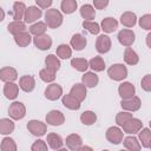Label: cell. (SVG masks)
<instances>
[{"label":"cell","instance_id":"obj_1","mask_svg":"<svg viewBox=\"0 0 151 151\" xmlns=\"http://www.w3.org/2000/svg\"><path fill=\"white\" fill-rule=\"evenodd\" d=\"M64 21V18H63V14L60 11H58L57 8H50L46 11L45 13V24L48 28H58L61 26Z\"/></svg>","mask_w":151,"mask_h":151},{"label":"cell","instance_id":"obj_2","mask_svg":"<svg viewBox=\"0 0 151 151\" xmlns=\"http://www.w3.org/2000/svg\"><path fill=\"white\" fill-rule=\"evenodd\" d=\"M107 76L114 81H122L127 77V68L124 64H113L109 67Z\"/></svg>","mask_w":151,"mask_h":151},{"label":"cell","instance_id":"obj_3","mask_svg":"<svg viewBox=\"0 0 151 151\" xmlns=\"http://www.w3.org/2000/svg\"><path fill=\"white\" fill-rule=\"evenodd\" d=\"M8 114L12 120H20L26 116V106L21 101H13L8 107Z\"/></svg>","mask_w":151,"mask_h":151},{"label":"cell","instance_id":"obj_4","mask_svg":"<svg viewBox=\"0 0 151 151\" xmlns=\"http://www.w3.org/2000/svg\"><path fill=\"white\" fill-rule=\"evenodd\" d=\"M27 130L35 137H41L47 132V124L37 119H32L27 123Z\"/></svg>","mask_w":151,"mask_h":151},{"label":"cell","instance_id":"obj_5","mask_svg":"<svg viewBox=\"0 0 151 151\" xmlns=\"http://www.w3.org/2000/svg\"><path fill=\"white\" fill-rule=\"evenodd\" d=\"M105 137L106 139L111 143V144H114V145H118L123 142L124 139V132L122 131V129L119 126H110L107 130H106V133H105Z\"/></svg>","mask_w":151,"mask_h":151},{"label":"cell","instance_id":"obj_6","mask_svg":"<svg viewBox=\"0 0 151 151\" xmlns=\"http://www.w3.org/2000/svg\"><path fill=\"white\" fill-rule=\"evenodd\" d=\"M143 129V123L140 119L138 118H131L130 120H127L123 126H122V131L124 133H127L130 136H133L136 133H138L140 130Z\"/></svg>","mask_w":151,"mask_h":151},{"label":"cell","instance_id":"obj_7","mask_svg":"<svg viewBox=\"0 0 151 151\" xmlns=\"http://www.w3.org/2000/svg\"><path fill=\"white\" fill-rule=\"evenodd\" d=\"M117 38H118V41H119L120 45H123L125 47H130V46H132V44L136 40V34L132 29L123 28L118 32Z\"/></svg>","mask_w":151,"mask_h":151},{"label":"cell","instance_id":"obj_8","mask_svg":"<svg viewBox=\"0 0 151 151\" xmlns=\"http://www.w3.org/2000/svg\"><path fill=\"white\" fill-rule=\"evenodd\" d=\"M120 106L124 111H127V112H136L140 109L142 106V100L139 97L137 96H133L131 98H127V99H122L120 101Z\"/></svg>","mask_w":151,"mask_h":151},{"label":"cell","instance_id":"obj_9","mask_svg":"<svg viewBox=\"0 0 151 151\" xmlns=\"http://www.w3.org/2000/svg\"><path fill=\"white\" fill-rule=\"evenodd\" d=\"M42 15V11L37 6H28L26 7L25 14H24V22L25 24H32L37 22L38 19H40Z\"/></svg>","mask_w":151,"mask_h":151},{"label":"cell","instance_id":"obj_10","mask_svg":"<svg viewBox=\"0 0 151 151\" xmlns=\"http://www.w3.org/2000/svg\"><path fill=\"white\" fill-rule=\"evenodd\" d=\"M45 97H46V99H48L51 101L58 100L59 98L63 97V87L59 84L51 83L45 88Z\"/></svg>","mask_w":151,"mask_h":151},{"label":"cell","instance_id":"obj_11","mask_svg":"<svg viewBox=\"0 0 151 151\" xmlns=\"http://www.w3.org/2000/svg\"><path fill=\"white\" fill-rule=\"evenodd\" d=\"M46 123L52 126H60L65 123V116L59 110H51L46 114Z\"/></svg>","mask_w":151,"mask_h":151},{"label":"cell","instance_id":"obj_12","mask_svg":"<svg viewBox=\"0 0 151 151\" xmlns=\"http://www.w3.org/2000/svg\"><path fill=\"white\" fill-rule=\"evenodd\" d=\"M111 46H112V41L110 37L106 34H100L96 40V50L100 54L107 53L111 50Z\"/></svg>","mask_w":151,"mask_h":151},{"label":"cell","instance_id":"obj_13","mask_svg":"<svg viewBox=\"0 0 151 151\" xmlns=\"http://www.w3.org/2000/svg\"><path fill=\"white\" fill-rule=\"evenodd\" d=\"M18 79V72L14 67L5 66L0 68V80L6 83H14Z\"/></svg>","mask_w":151,"mask_h":151},{"label":"cell","instance_id":"obj_14","mask_svg":"<svg viewBox=\"0 0 151 151\" xmlns=\"http://www.w3.org/2000/svg\"><path fill=\"white\" fill-rule=\"evenodd\" d=\"M52 38L48 34H42V35H38L33 38V44L34 46L40 50V51H47L51 48L52 46Z\"/></svg>","mask_w":151,"mask_h":151},{"label":"cell","instance_id":"obj_15","mask_svg":"<svg viewBox=\"0 0 151 151\" xmlns=\"http://www.w3.org/2000/svg\"><path fill=\"white\" fill-rule=\"evenodd\" d=\"M118 93L122 99H127V98L136 96V87L130 81H123L118 86Z\"/></svg>","mask_w":151,"mask_h":151},{"label":"cell","instance_id":"obj_16","mask_svg":"<svg viewBox=\"0 0 151 151\" xmlns=\"http://www.w3.org/2000/svg\"><path fill=\"white\" fill-rule=\"evenodd\" d=\"M64 143L66 144V147L70 151H77L83 145V138L78 133H71L66 137Z\"/></svg>","mask_w":151,"mask_h":151},{"label":"cell","instance_id":"obj_17","mask_svg":"<svg viewBox=\"0 0 151 151\" xmlns=\"http://www.w3.org/2000/svg\"><path fill=\"white\" fill-rule=\"evenodd\" d=\"M87 45V40L86 38L80 34V33H76L72 35L71 40H70V47L72 50H76V51H81L86 47Z\"/></svg>","mask_w":151,"mask_h":151},{"label":"cell","instance_id":"obj_18","mask_svg":"<svg viewBox=\"0 0 151 151\" xmlns=\"http://www.w3.org/2000/svg\"><path fill=\"white\" fill-rule=\"evenodd\" d=\"M35 87V79L33 76H22L20 79H19V88H21L24 92L28 93V92H32Z\"/></svg>","mask_w":151,"mask_h":151},{"label":"cell","instance_id":"obj_19","mask_svg":"<svg viewBox=\"0 0 151 151\" xmlns=\"http://www.w3.org/2000/svg\"><path fill=\"white\" fill-rule=\"evenodd\" d=\"M70 94L72 96V97H74L78 101H83V100H85V98H86V94H87V88L81 84V83H78V84H74L72 87H71V90H70Z\"/></svg>","mask_w":151,"mask_h":151},{"label":"cell","instance_id":"obj_20","mask_svg":"<svg viewBox=\"0 0 151 151\" xmlns=\"http://www.w3.org/2000/svg\"><path fill=\"white\" fill-rule=\"evenodd\" d=\"M98 83H99V78H98V76H97L94 72H92V71L85 72V73L83 74V77H81V84H83L86 88H87V87L93 88V87H96V86L98 85Z\"/></svg>","mask_w":151,"mask_h":151},{"label":"cell","instance_id":"obj_21","mask_svg":"<svg viewBox=\"0 0 151 151\" xmlns=\"http://www.w3.org/2000/svg\"><path fill=\"white\" fill-rule=\"evenodd\" d=\"M120 24L126 27V28H131L137 24V15L136 13L131 12V11H126L120 15Z\"/></svg>","mask_w":151,"mask_h":151},{"label":"cell","instance_id":"obj_22","mask_svg":"<svg viewBox=\"0 0 151 151\" xmlns=\"http://www.w3.org/2000/svg\"><path fill=\"white\" fill-rule=\"evenodd\" d=\"M25 11H26V5L21 1H15L13 4V9L11 12L13 20L14 21H21V19H24Z\"/></svg>","mask_w":151,"mask_h":151},{"label":"cell","instance_id":"obj_23","mask_svg":"<svg viewBox=\"0 0 151 151\" xmlns=\"http://www.w3.org/2000/svg\"><path fill=\"white\" fill-rule=\"evenodd\" d=\"M99 26L100 29H103L105 33H113L118 28V21L112 17H107L101 20V24Z\"/></svg>","mask_w":151,"mask_h":151},{"label":"cell","instance_id":"obj_24","mask_svg":"<svg viewBox=\"0 0 151 151\" xmlns=\"http://www.w3.org/2000/svg\"><path fill=\"white\" fill-rule=\"evenodd\" d=\"M122 143H123L125 150H127V151H140V149H142L138 138L134 137V136H127V137H125Z\"/></svg>","mask_w":151,"mask_h":151},{"label":"cell","instance_id":"obj_25","mask_svg":"<svg viewBox=\"0 0 151 151\" xmlns=\"http://www.w3.org/2000/svg\"><path fill=\"white\" fill-rule=\"evenodd\" d=\"M4 94L9 100L17 99L19 94V85L15 83H6L4 85Z\"/></svg>","mask_w":151,"mask_h":151},{"label":"cell","instance_id":"obj_26","mask_svg":"<svg viewBox=\"0 0 151 151\" xmlns=\"http://www.w3.org/2000/svg\"><path fill=\"white\" fill-rule=\"evenodd\" d=\"M61 103H63V105H64L66 109L72 110V111L79 110V109H80V105H81V103L78 101V100H77L74 97H72L70 93H68V94H63V97H61Z\"/></svg>","mask_w":151,"mask_h":151},{"label":"cell","instance_id":"obj_27","mask_svg":"<svg viewBox=\"0 0 151 151\" xmlns=\"http://www.w3.org/2000/svg\"><path fill=\"white\" fill-rule=\"evenodd\" d=\"M46 144H47L51 149H53V150H58V149L63 147V145H64V140H63V138H61L58 133L51 132V133L47 134Z\"/></svg>","mask_w":151,"mask_h":151},{"label":"cell","instance_id":"obj_28","mask_svg":"<svg viewBox=\"0 0 151 151\" xmlns=\"http://www.w3.org/2000/svg\"><path fill=\"white\" fill-rule=\"evenodd\" d=\"M138 140L140 143V146L149 149L151 145V131L149 127H143L138 132Z\"/></svg>","mask_w":151,"mask_h":151},{"label":"cell","instance_id":"obj_29","mask_svg":"<svg viewBox=\"0 0 151 151\" xmlns=\"http://www.w3.org/2000/svg\"><path fill=\"white\" fill-rule=\"evenodd\" d=\"M15 129L14 122L11 118H1L0 119V134L8 136Z\"/></svg>","mask_w":151,"mask_h":151},{"label":"cell","instance_id":"obj_30","mask_svg":"<svg viewBox=\"0 0 151 151\" xmlns=\"http://www.w3.org/2000/svg\"><path fill=\"white\" fill-rule=\"evenodd\" d=\"M124 61L130 65V66H133V65H137L139 63V57L137 54V52L131 48V47H126L125 51H124Z\"/></svg>","mask_w":151,"mask_h":151},{"label":"cell","instance_id":"obj_31","mask_svg":"<svg viewBox=\"0 0 151 151\" xmlns=\"http://www.w3.org/2000/svg\"><path fill=\"white\" fill-rule=\"evenodd\" d=\"M45 66H46V68H48V70H51V71L57 73V71L61 66V63H60V59L55 54H48L45 58Z\"/></svg>","mask_w":151,"mask_h":151},{"label":"cell","instance_id":"obj_32","mask_svg":"<svg viewBox=\"0 0 151 151\" xmlns=\"http://www.w3.org/2000/svg\"><path fill=\"white\" fill-rule=\"evenodd\" d=\"M7 29H8V32L11 33V34H13V37L14 35H17V34H19V33H22V32H26V29H27V27H26V24L21 20V21H11L8 25H7Z\"/></svg>","mask_w":151,"mask_h":151},{"label":"cell","instance_id":"obj_33","mask_svg":"<svg viewBox=\"0 0 151 151\" xmlns=\"http://www.w3.org/2000/svg\"><path fill=\"white\" fill-rule=\"evenodd\" d=\"M80 12V15L84 20H87V21H92L94 18H96V9L93 8L92 5L90 4H85L80 7L79 9Z\"/></svg>","mask_w":151,"mask_h":151},{"label":"cell","instance_id":"obj_34","mask_svg":"<svg viewBox=\"0 0 151 151\" xmlns=\"http://www.w3.org/2000/svg\"><path fill=\"white\" fill-rule=\"evenodd\" d=\"M88 67H91L92 72H101L105 70V61L101 57L97 55L88 60Z\"/></svg>","mask_w":151,"mask_h":151},{"label":"cell","instance_id":"obj_35","mask_svg":"<svg viewBox=\"0 0 151 151\" xmlns=\"http://www.w3.org/2000/svg\"><path fill=\"white\" fill-rule=\"evenodd\" d=\"M46 29H47V26L45 21H37L29 26V34L34 37L42 35V34H46Z\"/></svg>","mask_w":151,"mask_h":151},{"label":"cell","instance_id":"obj_36","mask_svg":"<svg viewBox=\"0 0 151 151\" xmlns=\"http://www.w3.org/2000/svg\"><path fill=\"white\" fill-rule=\"evenodd\" d=\"M14 41L19 47H26L31 44L32 35L29 34V32L26 31V32H22V33H19V34L14 35Z\"/></svg>","mask_w":151,"mask_h":151},{"label":"cell","instance_id":"obj_37","mask_svg":"<svg viewBox=\"0 0 151 151\" xmlns=\"http://www.w3.org/2000/svg\"><path fill=\"white\" fill-rule=\"evenodd\" d=\"M55 55L59 58V59H70L72 57V48L70 47V45L67 44H60L58 47H57V51H55Z\"/></svg>","mask_w":151,"mask_h":151},{"label":"cell","instance_id":"obj_38","mask_svg":"<svg viewBox=\"0 0 151 151\" xmlns=\"http://www.w3.org/2000/svg\"><path fill=\"white\" fill-rule=\"evenodd\" d=\"M71 66L74 70L85 73L88 68V60H86L85 58H73L71 59Z\"/></svg>","mask_w":151,"mask_h":151},{"label":"cell","instance_id":"obj_39","mask_svg":"<svg viewBox=\"0 0 151 151\" xmlns=\"http://www.w3.org/2000/svg\"><path fill=\"white\" fill-rule=\"evenodd\" d=\"M80 122L86 125V126H90V125H93L96 122H97V114L91 111V110H87V111H84L81 114H80Z\"/></svg>","mask_w":151,"mask_h":151},{"label":"cell","instance_id":"obj_40","mask_svg":"<svg viewBox=\"0 0 151 151\" xmlns=\"http://www.w3.org/2000/svg\"><path fill=\"white\" fill-rule=\"evenodd\" d=\"M77 7L78 4L76 0H63L60 4V9L65 14H72L73 12H76Z\"/></svg>","mask_w":151,"mask_h":151},{"label":"cell","instance_id":"obj_41","mask_svg":"<svg viewBox=\"0 0 151 151\" xmlns=\"http://www.w3.org/2000/svg\"><path fill=\"white\" fill-rule=\"evenodd\" d=\"M0 150H1V151H18L17 144H15L14 139H12L11 137H5V138L1 140Z\"/></svg>","mask_w":151,"mask_h":151},{"label":"cell","instance_id":"obj_42","mask_svg":"<svg viewBox=\"0 0 151 151\" xmlns=\"http://www.w3.org/2000/svg\"><path fill=\"white\" fill-rule=\"evenodd\" d=\"M39 77H40V79L42 81H45L47 84H51V83H53L55 80V72H53V71H51V70L45 67V68L40 70Z\"/></svg>","mask_w":151,"mask_h":151},{"label":"cell","instance_id":"obj_43","mask_svg":"<svg viewBox=\"0 0 151 151\" xmlns=\"http://www.w3.org/2000/svg\"><path fill=\"white\" fill-rule=\"evenodd\" d=\"M131 118H133V114L131 112H127V111H120L116 114V123L119 127H122L127 120H130Z\"/></svg>","mask_w":151,"mask_h":151},{"label":"cell","instance_id":"obj_44","mask_svg":"<svg viewBox=\"0 0 151 151\" xmlns=\"http://www.w3.org/2000/svg\"><path fill=\"white\" fill-rule=\"evenodd\" d=\"M83 27L91 34H99L100 32V26L99 24H97L96 21H87V20H84L83 21Z\"/></svg>","mask_w":151,"mask_h":151},{"label":"cell","instance_id":"obj_45","mask_svg":"<svg viewBox=\"0 0 151 151\" xmlns=\"http://www.w3.org/2000/svg\"><path fill=\"white\" fill-rule=\"evenodd\" d=\"M138 24L139 26L145 29V31H150L151 29V14H144L138 19Z\"/></svg>","mask_w":151,"mask_h":151},{"label":"cell","instance_id":"obj_46","mask_svg":"<svg viewBox=\"0 0 151 151\" xmlns=\"http://www.w3.org/2000/svg\"><path fill=\"white\" fill-rule=\"evenodd\" d=\"M31 151H47V144L45 140L38 139L35 140L32 146H31Z\"/></svg>","mask_w":151,"mask_h":151},{"label":"cell","instance_id":"obj_47","mask_svg":"<svg viewBox=\"0 0 151 151\" xmlns=\"http://www.w3.org/2000/svg\"><path fill=\"white\" fill-rule=\"evenodd\" d=\"M140 86L145 92L151 91V74H145L140 81Z\"/></svg>","mask_w":151,"mask_h":151},{"label":"cell","instance_id":"obj_48","mask_svg":"<svg viewBox=\"0 0 151 151\" xmlns=\"http://www.w3.org/2000/svg\"><path fill=\"white\" fill-rule=\"evenodd\" d=\"M35 4H37L35 6L39 7V8L42 11V9H47V8L50 9V7L52 6L53 1H52V0H37Z\"/></svg>","mask_w":151,"mask_h":151},{"label":"cell","instance_id":"obj_49","mask_svg":"<svg viewBox=\"0 0 151 151\" xmlns=\"http://www.w3.org/2000/svg\"><path fill=\"white\" fill-rule=\"evenodd\" d=\"M109 5L107 0H93V8L96 9H104L106 6Z\"/></svg>","mask_w":151,"mask_h":151},{"label":"cell","instance_id":"obj_50","mask_svg":"<svg viewBox=\"0 0 151 151\" xmlns=\"http://www.w3.org/2000/svg\"><path fill=\"white\" fill-rule=\"evenodd\" d=\"M77 151H93V149L91 146H88V145H81Z\"/></svg>","mask_w":151,"mask_h":151},{"label":"cell","instance_id":"obj_51","mask_svg":"<svg viewBox=\"0 0 151 151\" xmlns=\"http://www.w3.org/2000/svg\"><path fill=\"white\" fill-rule=\"evenodd\" d=\"M4 19H5V12H4L2 7L0 6V22H1V21H4Z\"/></svg>","mask_w":151,"mask_h":151},{"label":"cell","instance_id":"obj_52","mask_svg":"<svg viewBox=\"0 0 151 151\" xmlns=\"http://www.w3.org/2000/svg\"><path fill=\"white\" fill-rule=\"evenodd\" d=\"M150 38H151V34L149 33V34L146 35V45H147V47H151V46H150Z\"/></svg>","mask_w":151,"mask_h":151},{"label":"cell","instance_id":"obj_53","mask_svg":"<svg viewBox=\"0 0 151 151\" xmlns=\"http://www.w3.org/2000/svg\"><path fill=\"white\" fill-rule=\"evenodd\" d=\"M54 151H70V150H68V149H66V147H60V149L54 150Z\"/></svg>","mask_w":151,"mask_h":151},{"label":"cell","instance_id":"obj_54","mask_svg":"<svg viewBox=\"0 0 151 151\" xmlns=\"http://www.w3.org/2000/svg\"><path fill=\"white\" fill-rule=\"evenodd\" d=\"M119 151H127V150H119Z\"/></svg>","mask_w":151,"mask_h":151}]
</instances>
